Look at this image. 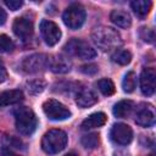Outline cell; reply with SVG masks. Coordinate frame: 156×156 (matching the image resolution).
Here are the masks:
<instances>
[{"mask_svg": "<svg viewBox=\"0 0 156 156\" xmlns=\"http://www.w3.org/2000/svg\"><path fill=\"white\" fill-rule=\"evenodd\" d=\"M43 110L48 118L52 121H63L71 117V111L63 104L54 99L46 100L43 104Z\"/></svg>", "mask_w": 156, "mask_h": 156, "instance_id": "8992f818", "label": "cell"}, {"mask_svg": "<svg viewBox=\"0 0 156 156\" xmlns=\"http://www.w3.org/2000/svg\"><path fill=\"white\" fill-rule=\"evenodd\" d=\"M5 21H6V12L0 7V26L4 24Z\"/></svg>", "mask_w": 156, "mask_h": 156, "instance_id": "4dcf8cb0", "label": "cell"}, {"mask_svg": "<svg viewBox=\"0 0 156 156\" xmlns=\"http://www.w3.org/2000/svg\"><path fill=\"white\" fill-rule=\"evenodd\" d=\"M110 20L121 28H128L132 24L130 15L123 10H113L110 15Z\"/></svg>", "mask_w": 156, "mask_h": 156, "instance_id": "e0dca14e", "label": "cell"}, {"mask_svg": "<svg viewBox=\"0 0 156 156\" xmlns=\"http://www.w3.org/2000/svg\"><path fill=\"white\" fill-rule=\"evenodd\" d=\"M99 134L96 133H89L87 135H83L80 143L85 149H94L99 145Z\"/></svg>", "mask_w": 156, "mask_h": 156, "instance_id": "603a6c76", "label": "cell"}, {"mask_svg": "<svg viewBox=\"0 0 156 156\" xmlns=\"http://www.w3.org/2000/svg\"><path fill=\"white\" fill-rule=\"evenodd\" d=\"M27 87H28V91L32 93V94H38V93H41L45 88V82L41 80V79H34V80H30L27 83Z\"/></svg>", "mask_w": 156, "mask_h": 156, "instance_id": "d4e9b609", "label": "cell"}, {"mask_svg": "<svg viewBox=\"0 0 156 156\" xmlns=\"http://www.w3.org/2000/svg\"><path fill=\"white\" fill-rule=\"evenodd\" d=\"M96 87L98 89L106 96L108 95H112L115 93V84L111 79H107V78H102L100 80L96 82Z\"/></svg>", "mask_w": 156, "mask_h": 156, "instance_id": "7402d4cb", "label": "cell"}, {"mask_svg": "<svg viewBox=\"0 0 156 156\" xmlns=\"http://www.w3.org/2000/svg\"><path fill=\"white\" fill-rule=\"evenodd\" d=\"M49 65V57L44 54H33L21 62V69L24 73H38L44 71Z\"/></svg>", "mask_w": 156, "mask_h": 156, "instance_id": "52a82bcc", "label": "cell"}, {"mask_svg": "<svg viewBox=\"0 0 156 156\" xmlns=\"http://www.w3.org/2000/svg\"><path fill=\"white\" fill-rule=\"evenodd\" d=\"M1 156H20V155L15 154V152H13L12 150H10V149L4 147V149H2V151H1Z\"/></svg>", "mask_w": 156, "mask_h": 156, "instance_id": "f1b7e54d", "label": "cell"}, {"mask_svg": "<svg viewBox=\"0 0 156 156\" xmlns=\"http://www.w3.org/2000/svg\"><path fill=\"white\" fill-rule=\"evenodd\" d=\"M80 71L85 74H95L98 72V66L96 65H93V63H89V65H84L80 67Z\"/></svg>", "mask_w": 156, "mask_h": 156, "instance_id": "83f0119b", "label": "cell"}, {"mask_svg": "<svg viewBox=\"0 0 156 156\" xmlns=\"http://www.w3.org/2000/svg\"><path fill=\"white\" fill-rule=\"evenodd\" d=\"M130 6H132V10L135 12L136 16L145 17L150 12L152 2L149 0H134L130 2Z\"/></svg>", "mask_w": 156, "mask_h": 156, "instance_id": "d6986e66", "label": "cell"}, {"mask_svg": "<svg viewBox=\"0 0 156 156\" xmlns=\"http://www.w3.org/2000/svg\"><path fill=\"white\" fill-rule=\"evenodd\" d=\"M65 24L71 29H78L83 26L85 21V10L79 4L69 5L62 15Z\"/></svg>", "mask_w": 156, "mask_h": 156, "instance_id": "5b68a950", "label": "cell"}, {"mask_svg": "<svg viewBox=\"0 0 156 156\" xmlns=\"http://www.w3.org/2000/svg\"><path fill=\"white\" fill-rule=\"evenodd\" d=\"M135 87H136V76L133 71H130L124 76L122 82V88L126 93H132L134 91Z\"/></svg>", "mask_w": 156, "mask_h": 156, "instance_id": "44dd1931", "label": "cell"}, {"mask_svg": "<svg viewBox=\"0 0 156 156\" xmlns=\"http://www.w3.org/2000/svg\"><path fill=\"white\" fill-rule=\"evenodd\" d=\"M65 50L68 54L77 56L82 60H90L96 56V51L87 41L77 38H73L69 41H67L65 45Z\"/></svg>", "mask_w": 156, "mask_h": 156, "instance_id": "277c9868", "label": "cell"}, {"mask_svg": "<svg viewBox=\"0 0 156 156\" xmlns=\"http://www.w3.org/2000/svg\"><path fill=\"white\" fill-rule=\"evenodd\" d=\"M15 123L22 135H30L37 128V117L29 107H20L15 111Z\"/></svg>", "mask_w": 156, "mask_h": 156, "instance_id": "3957f363", "label": "cell"}, {"mask_svg": "<svg viewBox=\"0 0 156 156\" xmlns=\"http://www.w3.org/2000/svg\"><path fill=\"white\" fill-rule=\"evenodd\" d=\"M4 2H5V5H6L10 10H12V11L18 10V9L23 5V2H22V1H20V0H5Z\"/></svg>", "mask_w": 156, "mask_h": 156, "instance_id": "4316f807", "label": "cell"}, {"mask_svg": "<svg viewBox=\"0 0 156 156\" xmlns=\"http://www.w3.org/2000/svg\"><path fill=\"white\" fill-rule=\"evenodd\" d=\"M135 123L140 127H151L155 123V110L151 105H145L135 113Z\"/></svg>", "mask_w": 156, "mask_h": 156, "instance_id": "7c38bea8", "label": "cell"}, {"mask_svg": "<svg viewBox=\"0 0 156 156\" xmlns=\"http://www.w3.org/2000/svg\"><path fill=\"white\" fill-rule=\"evenodd\" d=\"M12 29H13V33L22 40H29L33 35V23L32 21H29L28 18H24V17H18L13 22V26H12Z\"/></svg>", "mask_w": 156, "mask_h": 156, "instance_id": "8fae6325", "label": "cell"}, {"mask_svg": "<svg viewBox=\"0 0 156 156\" xmlns=\"http://www.w3.org/2000/svg\"><path fill=\"white\" fill-rule=\"evenodd\" d=\"M149 156H154V155H149Z\"/></svg>", "mask_w": 156, "mask_h": 156, "instance_id": "836d02e7", "label": "cell"}, {"mask_svg": "<svg viewBox=\"0 0 156 156\" xmlns=\"http://www.w3.org/2000/svg\"><path fill=\"white\" fill-rule=\"evenodd\" d=\"M76 102L79 107L87 108V107H90L98 102V95L95 94V91L93 89L84 88L78 93Z\"/></svg>", "mask_w": 156, "mask_h": 156, "instance_id": "5bb4252c", "label": "cell"}, {"mask_svg": "<svg viewBox=\"0 0 156 156\" xmlns=\"http://www.w3.org/2000/svg\"><path fill=\"white\" fill-rule=\"evenodd\" d=\"M48 67L54 72V73H60V74H65L68 73L71 71L72 63L68 60V57L63 56V55H55L51 58H49V65Z\"/></svg>", "mask_w": 156, "mask_h": 156, "instance_id": "4fadbf2b", "label": "cell"}, {"mask_svg": "<svg viewBox=\"0 0 156 156\" xmlns=\"http://www.w3.org/2000/svg\"><path fill=\"white\" fill-rule=\"evenodd\" d=\"M23 100V93L20 89L6 90L0 94V107H5L9 105L17 104Z\"/></svg>", "mask_w": 156, "mask_h": 156, "instance_id": "2e32d148", "label": "cell"}, {"mask_svg": "<svg viewBox=\"0 0 156 156\" xmlns=\"http://www.w3.org/2000/svg\"><path fill=\"white\" fill-rule=\"evenodd\" d=\"M0 67H4V63H2V61L0 60Z\"/></svg>", "mask_w": 156, "mask_h": 156, "instance_id": "d6a6232c", "label": "cell"}, {"mask_svg": "<svg viewBox=\"0 0 156 156\" xmlns=\"http://www.w3.org/2000/svg\"><path fill=\"white\" fill-rule=\"evenodd\" d=\"M111 139L119 145H127L133 139V130L128 124L124 123H116L111 129Z\"/></svg>", "mask_w": 156, "mask_h": 156, "instance_id": "9c48e42d", "label": "cell"}, {"mask_svg": "<svg viewBox=\"0 0 156 156\" xmlns=\"http://www.w3.org/2000/svg\"><path fill=\"white\" fill-rule=\"evenodd\" d=\"M67 144V134L61 129H50L46 132L41 139V149L49 154L54 155L62 151Z\"/></svg>", "mask_w": 156, "mask_h": 156, "instance_id": "7a4b0ae2", "label": "cell"}, {"mask_svg": "<svg viewBox=\"0 0 156 156\" xmlns=\"http://www.w3.org/2000/svg\"><path fill=\"white\" fill-rule=\"evenodd\" d=\"M134 108V102L130 100H121L113 106V115L117 118H127Z\"/></svg>", "mask_w": 156, "mask_h": 156, "instance_id": "ac0fdd59", "label": "cell"}, {"mask_svg": "<svg viewBox=\"0 0 156 156\" xmlns=\"http://www.w3.org/2000/svg\"><path fill=\"white\" fill-rule=\"evenodd\" d=\"M156 72L154 68H145L140 74V89L145 96H151L155 93Z\"/></svg>", "mask_w": 156, "mask_h": 156, "instance_id": "30bf717a", "label": "cell"}, {"mask_svg": "<svg viewBox=\"0 0 156 156\" xmlns=\"http://www.w3.org/2000/svg\"><path fill=\"white\" fill-rule=\"evenodd\" d=\"M65 156H78L76 152H69V154H67V155H65Z\"/></svg>", "mask_w": 156, "mask_h": 156, "instance_id": "1f68e13d", "label": "cell"}, {"mask_svg": "<svg viewBox=\"0 0 156 156\" xmlns=\"http://www.w3.org/2000/svg\"><path fill=\"white\" fill-rule=\"evenodd\" d=\"M7 78V72L4 67H0V83H2Z\"/></svg>", "mask_w": 156, "mask_h": 156, "instance_id": "f546056e", "label": "cell"}, {"mask_svg": "<svg viewBox=\"0 0 156 156\" xmlns=\"http://www.w3.org/2000/svg\"><path fill=\"white\" fill-rule=\"evenodd\" d=\"M132 60V54L128 51V50H124V49H119V50H116L115 54L112 55V61L118 63V65H128Z\"/></svg>", "mask_w": 156, "mask_h": 156, "instance_id": "ffe728a7", "label": "cell"}, {"mask_svg": "<svg viewBox=\"0 0 156 156\" xmlns=\"http://www.w3.org/2000/svg\"><path fill=\"white\" fill-rule=\"evenodd\" d=\"M107 121V117L105 113L102 112H96V113H93L90 115L88 118H85L83 122H82V126L80 128L83 130H90V129H94V128H99V127H102Z\"/></svg>", "mask_w": 156, "mask_h": 156, "instance_id": "9a60e30c", "label": "cell"}, {"mask_svg": "<svg viewBox=\"0 0 156 156\" xmlns=\"http://www.w3.org/2000/svg\"><path fill=\"white\" fill-rule=\"evenodd\" d=\"M40 33H41V37H43L44 41L49 46H54L55 44H57L60 38H61V30H60L58 26L55 22L49 21V20H43L41 21Z\"/></svg>", "mask_w": 156, "mask_h": 156, "instance_id": "ba28073f", "label": "cell"}, {"mask_svg": "<svg viewBox=\"0 0 156 156\" xmlns=\"http://www.w3.org/2000/svg\"><path fill=\"white\" fill-rule=\"evenodd\" d=\"M91 39L94 44L102 51H110L122 45L119 33L116 29L107 26L96 27L91 33Z\"/></svg>", "mask_w": 156, "mask_h": 156, "instance_id": "6da1fadb", "label": "cell"}, {"mask_svg": "<svg viewBox=\"0 0 156 156\" xmlns=\"http://www.w3.org/2000/svg\"><path fill=\"white\" fill-rule=\"evenodd\" d=\"M15 49V44L6 34L0 35V52H11Z\"/></svg>", "mask_w": 156, "mask_h": 156, "instance_id": "cb8c5ba5", "label": "cell"}, {"mask_svg": "<svg viewBox=\"0 0 156 156\" xmlns=\"http://www.w3.org/2000/svg\"><path fill=\"white\" fill-rule=\"evenodd\" d=\"M140 37L144 41H147V43H152L154 39H155V34H154V30L150 29V28H146V27H143L140 29Z\"/></svg>", "mask_w": 156, "mask_h": 156, "instance_id": "484cf974", "label": "cell"}]
</instances>
